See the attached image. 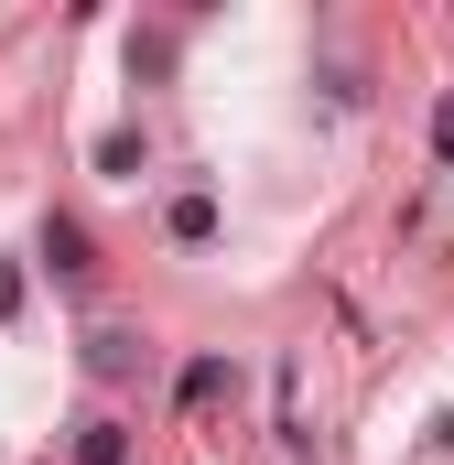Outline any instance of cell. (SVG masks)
<instances>
[{
    "label": "cell",
    "instance_id": "1",
    "mask_svg": "<svg viewBox=\"0 0 454 465\" xmlns=\"http://www.w3.org/2000/svg\"><path fill=\"white\" fill-rule=\"evenodd\" d=\"M44 271H54V282H87V271H98V249H87L76 217H44Z\"/></svg>",
    "mask_w": 454,
    "mask_h": 465
},
{
    "label": "cell",
    "instance_id": "2",
    "mask_svg": "<svg viewBox=\"0 0 454 465\" xmlns=\"http://www.w3.org/2000/svg\"><path fill=\"white\" fill-rule=\"evenodd\" d=\"M87 368H98V379H130V368H141V336H130V325H98V336H87Z\"/></svg>",
    "mask_w": 454,
    "mask_h": 465
},
{
    "label": "cell",
    "instance_id": "3",
    "mask_svg": "<svg viewBox=\"0 0 454 465\" xmlns=\"http://www.w3.org/2000/svg\"><path fill=\"white\" fill-rule=\"evenodd\" d=\"M141 163H152V141H141V130H98V173L141 184Z\"/></svg>",
    "mask_w": 454,
    "mask_h": 465
},
{
    "label": "cell",
    "instance_id": "4",
    "mask_svg": "<svg viewBox=\"0 0 454 465\" xmlns=\"http://www.w3.org/2000/svg\"><path fill=\"white\" fill-rule=\"evenodd\" d=\"M163 228L184 238V249H206V238H217V195H173V206H163Z\"/></svg>",
    "mask_w": 454,
    "mask_h": 465
},
{
    "label": "cell",
    "instance_id": "5",
    "mask_svg": "<svg viewBox=\"0 0 454 465\" xmlns=\"http://www.w3.org/2000/svg\"><path fill=\"white\" fill-rule=\"evenodd\" d=\"M76 465H130V433H119L109 411H98V422H76Z\"/></svg>",
    "mask_w": 454,
    "mask_h": 465
},
{
    "label": "cell",
    "instance_id": "6",
    "mask_svg": "<svg viewBox=\"0 0 454 465\" xmlns=\"http://www.w3.org/2000/svg\"><path fill=\"white\" fill-rule=\"evenodd\" d=\"M227 390V357H195V368H184V379H173V401H184V411H206V401H217Z\"/></svg>",
    "mask_w": 454,
    "mask_h": 465
},
{
    "label": "cell",
    "instance_id": "7",
    "mask_svg": "<svg viewBox=\"0 0 454 465\" xmlns=\"http://www.w3.org/2000/svg\"><path fill=\"white\" fill-rule=\"evenodd\" d=\"M433 163H454V87L433 98Z\"/></svg>",
    "mask_w": 454,
    "mask_h": 465
},
{
    "label": "cell",
    "instance_id": "8",
    "mask_svg": "<svg viewBox=\"0 0 454 465\" xmlns=\"http://www.w3.org/2000/svg\"><path fill=\"white\" fill-rule=\"evenodd\" d=\"M11 314H22V271L0 260V325H11Z\"/></svg>",
    "mask_w": 454,
    "mask_h": 465
}]
</instances>
